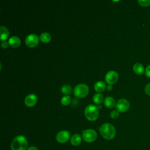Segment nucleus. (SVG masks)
Masks as SVG:
<instances>
[{
	"instance_id": "nucleus-1",
	"label": "nucleus",
	"mask_w": 150,
	"mask_h": 150,
	"mask_svg": "<svg viewBox=\"0 0 150 150\" xmlns=\"http://www.w3.org/2000/svg\"><path fill=\"white\" fill-rule=\"evenodd\" d=\"M100 132L101 136L107 140L112 139L115 135V129L110 123L103 124L100 128Z\"/></svg>"
},
{
	"instance_id": "nucleus-2",
	"label": "nucleus",
	"mask_w": 150,
	"mask_h": 150,
	"mask_svg": "<svg viewBox=\"0 0 150 150\" xmlns=\"http://www.w3.org/2000/svg\"><path fill=\"white\" fill-rule=\"evenodd\" d=\"M28 145L26 138L23 135L16 137L12 141L11 148L12 150H25Z\"/></svg>"
},
{
	"instance_id": "nucleus-3",
	"label": "nucleus",
	"mask_w": 150,
	"mask_h": 150,
	"mask_svg": "<svg viewBox=\"0 0 150 150\" xmlns=\"http://www.w3.org/2000/svg\"><path fill=\"white\" fill-rule=\"evenodd\" d=\"M98 108L93 104L88 105L84 110V115L89 121H95L98 117Z\"/></svg>"
},
{
	"instance_id": "nucleus-4",
	"label": "nucleus",
	"mask_w": 150,
	"mask_h": 150,
	"mask_svg": "<svg viewBox=\"0 0 150 150\" xmlns=\"http://www.w3.org/2000/svg\"><path fill=\"white\" fill-rule=\"evenodd\" d=\"M88 87L83 83H80L76 85L73 90L74 96L78 98H83L86 97L88 94Z\"/></svg>"
},
{
	"instance_id": "nucleus-5",
	"label": "nucleus",
	"mask_w": 150,
	"mask_h": 150,
	"mask_svg": "<svg viewBox=\"0 0 150 150\" xmlns=\"http://www.w3.org/2000/svg\"><path fill=\"white\" fill-rule=\"evenodd\" d=\"M97 137V133L93 129H88L83 131L82 137L87 142H92L94 141L96 139Z\"/></svg>"
},
{
	"instance_id": "nucleus-6",
	"label": "nucleus",
	"mask_w": 150,
	"mask_h": 150,
	"mask_svg": "<svg viewBox=\"0 0 150 150\" xmlns=\"http://www.w3.org/2000/svg\"><path fill=\"white\" fill-rule=\"evenodd\" d=\"M39 41V38L36 34H30L28 35L25 39V43L29 47H36Z\"/></svg>"
},
{
	"instance_id": "nucleus-7",
	"label": "nucleus",
	"mask_w": 150,
	"mask_h": 150,
	"mask_svg": "<svg viewBox=\"0 0 150 150\" xmlns=\"http://www.w3.org/2000/svg\"><path fill=\"white\" fill-rule=\"evenodd\" d=\"M115 108L118 112H124L127 111L129 108V103L128 100L124 98L120 99L115 104Z\"/></svg>"
},
{
	"instance_id": "nucleus-8",
	"label": "nucleus",
	"mask_w": 150,
	"mask_h": 150,
	"mask_svg": "<svg viewBox=\"0 0 150 150\" xmlns=\"http://www.w3.org/2000/svg\"><path fill=\"white\" fill-rule=\"evenodd\" d=\"M118 79V73L114 70H110L108 71L105 76V81L108 84H113L115 83Z\"/></svg>"
},
{
	"instance_id": "nucleus-9",
	"label": "nucleus",
	"mask_w": 150,
	"mask_h": 150,
	"mask_svg": "<svg viewBox=\"0 0 150 150\" xmlns=\"http://www.w3.org/2000/svg\"><path fill=\"white\" fill-rule=\"evenodd\" d=\"M56 140L61 144L66 142L70 138V132L66 130H63L59 131L56 137Z\"/></svg>"
},
{
	"instance_id": "nucleus-10",
	"label": "nucleus",
	"mask_w": 150,
	"mask_h": 150,
	"mask_svg": "<svg viewBox=\"0 0 150 150\" xmlns=\"http://www.w3.org/2000/svg\"><path fill=\"white\" fill-rule=\"evenodd\" d=\"M38 101V97L36 94L31 93L26 96L25 98V104L26 106L31 107L34 106Z\"/></svg>"
},
{
	"instance_id": "nucleus-11",
	"label": "nucleus",
	"mask_w": 150,
	"mask_h": 150,
	"mask_svg": "<svg viewBox=\"0 0 150 150\" xmlns=\"http://www.w3.org/2000/svg\"><path fill=\"white\" fill-rule=\"evenodd\" d=\"M8 43L10 46L13 48L18 47L21 43V39L16 36H13L11 37L8 40Z\"/></svg>"
},
{
	"instance_id": "nucleus-12",
	"label": "nucleus",
	"mask_w": 150,
	"mask_h": 150,
	"mask_svg": "<svg viewBox=\"0 0 150 150\" xmlns=\"http://www.w3.org/2000/svg\"><path fill=\"white\" fill-rule=\"evenodd\" d=\"M104 104L105 106L107 107V108H111L115 105V104H116V103H115V100L113 97L108 96V97H107L104 100Z\"/></svg>"
},
{
	"instance_id": "nucleus-13",
	"label": "nucleus",
	"mask_w": 150,
	"mask_h": 150,
	"mask_svg": "<svg viewBox=\"0 0 150 150\" xmlns=\"http://www.w3.org/2000/svg\"><path fill=\"white\" fill-rule=\"evenodd\" d=\"M81 137L78 134H74L70 138V143L73 146L79 145L81 143Z\"/></svg>"
},
{
	"instance_id": "nucleus-14",
	"label": "nucleus",
	"mask_w": 150,
	"mask_h": 150,
	"mask_svg": "<svg viewBox=\"0 0 150 150\" xmlns=\"http://www.w3.org/2000/svg\"><path fill=\"white\" fill-rule=\"evenodd\" d=\"M94 88L95 90L98 93L103 92L105 88V84L103 81H98L94 84Z\"/></svg>"
},
{
	"instance_id": "nucleus-15",
	"label": "nucleus",
	"mask_w": 150,
	"mask_h": 150,
	"mask_svg": "<svg viewBox=\"0 0 150 150\" xmlns=\"http://www.w3.org/2000/svg\"><path fill=\"white\" fill-rule=\"evenodd\" d=\"M133 70L137 74L141 75L144 71V68L142 64L137 63L133 66Z\"/></svg>"
},
{
	"instance_id": "nucleus-16",
	"label": "nucleus",
	"mask_w": 150,
	"mask_h": 150,
	"mask_svg": "<svg viewBox=\"0 0 150 150\" xmlns=\"http://www.w3.org/2000/svg\"><path fill=\"white\" fill-rule=\"evenodd\" d=\"M0 30H1V40H5L8 39L9 33L7 28L4 26H1L0 27Z\"/></svg>"
},
{
	"instance_id": "nucleus-17",
	"label": "nucleus",
	"mask_w": 150,
	"mask_h": 150,
	"mask_svg": "<svg viewBox=\"0 0 150 150\" xmlns=\"http://www.w3.org/2000/svg\"><path fill=\"white\" fill-rule=\"evenodd\" d=\"M39 38L42 42L48 43L51 40V35L47 32H43L40 35Z\"/></svg>"
},
{
	"instance_id": "nucleus-18",
	"label": "nucleus",
	"mask_w": 150,
	"mask_h": 150,
	"mask_svg": "<svg viewBox=\"0 0 150 150\" xmlns=\"http://www.w3.org/2000/svg\"><path fill=\"white\" fill-rule=\"evenodd\" d=\"M61 91L63 94L69 96L71 92V87L69 84H64L62 87Z\"/></svg>"
},
{
	"instance_id": "nucleus-19",
	"label": "nucleus",
	"mask_w": 150,
	"mask_h": 150,
	"mask_svg": "<svg viewBox=\"0 0 150 150\" xmlns=\"http://www.w3.org/2000/svg\"><path fill=\"white\" fill-rule=\"evenodd\" d=\"M103 98H104L103 96L101 94L98 93L94 95L93 97V100L94 103L97 104H99L103 101Z\"/></svg>"
},
{
	"instance_id": "nucleus-20",
	"label": "nucleus",
	"mask_w": 150,
	"mask_h": 150,
	"mask_svg": "<svg viewBox=\"0 0 150 150\" xmlns=\"http://www.w3.org/2000/svg\"><path fill=\"white\" fill-rule=\"evenodd\" d=\"M71 101V98L69 96H63L60 100L61 104L63 105H67L70 104Z\"/></svg>"
},
{
	"instance_id": "nucleus-21",
	"label": "nucleus",
	"mask_w": 150,
	"mask_h": 150,
	"mask_svg": "<svg viewBox=\"0 0 150 150\" xmlns=\"http://www.w3.org/2000/svg\"><path fill=\"white\" fill-rule=\"evenodd\" d=\"M138 2L141 6L144 7L148 6L150 5V0H139Z\"/></svg>"
},
{
	"instance_id": "nucleus-22",
	"label": "nucleus",
	"mask_w": 150,
	"mask_h": 150,
	"mask_svg": "<svg viewBox=\"0 0 150 150\" xmlns=\"http://www.w3.org/2000/svg\"><path fill=\"white\" fill-rule=\"evenodd\" d=\"M110 116L112 118H114V119L117 118L119 116V112L117 110H113L111 112Z\"/></svg>"
},
{
	"instance_id": "nucleus-23",
	"label": "nucleus",
	"mask_w": 150,
	"mask_h": 150,
	"mask_svg": "<svg viewBox=\"0 0 150 150\" xmlns=\"http://www.w3.org/2000/svg\"><path fill=\"white\" fill-rule=\"evenodd\" d=\"M145 92L147 95L150 96V83L146 85L145 87Z\"/></svg>"
},
{
	"instance_id": "nucleus-24",
	"label": "nucleus",
	"mask_w": 150,
	"mask_h": 150,
	"mask_svg": "<svg viewBox=\"0 0 150 150\" xmlns=\"http://www.w3.org/2000/svg\"><path fill=\"white\" fill-rule=\"evenodd\" d=\"M145 74L146 77L150 78V65L148 66L145 70Z\"/></svg>"
},
{
	"instance_id": "nucleus-25",
	"label": "nucleus",
	"mask_w": 150,
	"mask_h": 150,
	"mask_svg": "<svg viewBox=\"0 0 150 150\" xmlns=\"http://www.w3.org/2000/svg\"><path fill=\"white\" fill-rule=\"evenodd\" d=\"M8 45H9V43H8V42H3L2 43H1V47H2V48H4V49H5V48H6L8 46Z\"/></svg>"
},
{
	"instance_id": "nucleus-26",
	"label": "nucleus",
	"mask_w": 150,
	"mask_h": 150,
	"mask_svg": "<svg viewBox=\"0 0 150 150\" xmlns=\"http://www.w3.org/2000/svg\"><path fill=\"white\" fill-rule=\"evenodd\" d=\"M27 150H38V148L36 146H32L29 147Z\"/></svg>"
},
{
	"instance_id": "nucleus-27",
	"label": "nucleus",
	"mask_w": 150,
	"mask_h": 150,
	"mask_svg": "<svg viewBox=\"0 0 150 150\" xmlns=\"http://www.w3.org/2000/svg\"><path fill=\"white\" fill-rule=\"evenodd\" d=\"M112 89V85L108 84V85L107 86V90L111 91Z\"/></svg>"
}]
</instances>
